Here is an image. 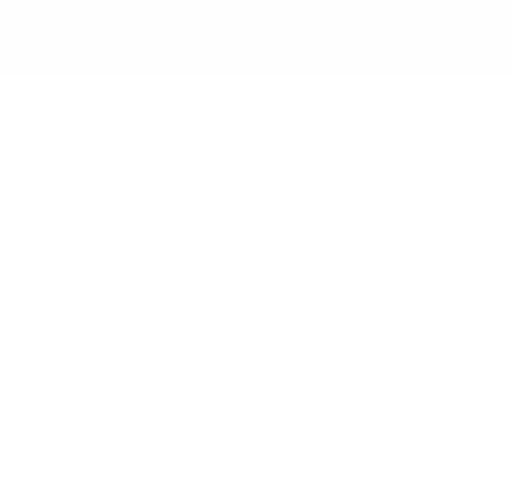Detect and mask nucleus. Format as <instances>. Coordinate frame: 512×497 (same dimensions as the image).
I'll use <instances>...</instances> for the list:
<instances>
[]
</instances>
